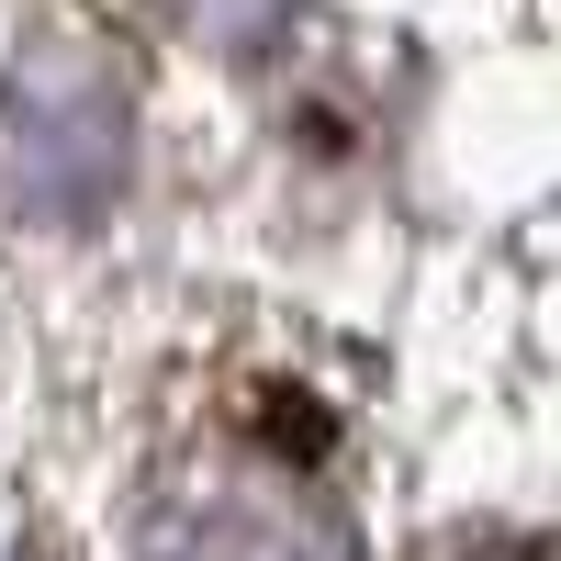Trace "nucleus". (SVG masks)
<instances>
[{
	"label": "nucleus",
	"instance_id": "1",
	"mask_svg": "<svg viewBox=\"0 0 561 561\" xmlns=\"http://www.w3.org/2000/svg\"><path fill=\"white\" fill-rule=\"evenodd\" d=\"M135 158V113L102 45L23 34L0 45V214L12 225H102Z\"/></svg>",
	"mask_w": 561,
	"mask_h": 561
},
{
	"label": "nucleus",
	"instance_id": "2",
	"mask_svg": "<svg viewBox=\"0 0 561 561\" xmlns=\"http://www.w3.org/2000/svg\"><path fill=\"white\" fill-rule=\"evenodd\" d=\"M135 561H359V528L304 460L214 438L147 494Z\"/></svg>",
	"mask_w": 561,
	"mask_h": 561
},
{
	"label": "nucleus",
	"instance_id": "3",
	"mask_svg": "<svg viewBox=\"0 0 561 561\" xmlns=\"http://www.w3.org/2000/svg\"><path fill=\"white\" fill-rule=\"evenodd\" d=\"M438 561H550V550L539 539H449Z\"/></svg>",
	"mask_w": 561,
	"mask_h": 561
}]
</instances>
